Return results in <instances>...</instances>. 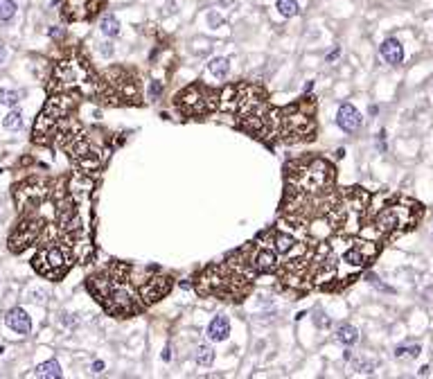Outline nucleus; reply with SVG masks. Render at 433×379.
<instances>
[{"instance_id": "nucleus-8", "label": "nucleus", "mask_w": 433, "mask_h": 379, "mask_svg": "<svg viewBox=\"0 0 433 379\" xmlns=\"http://www.w3.org/2000/svg\"><path fill=\"white\" fill-rule=\"evenodd\" d=\"M219 104V95L212 88H206L203 84H194V86H187L185 90H181L179 97H176V106L181 109V113L187 117H201L212 113Z\"/></svg>"}, {"instance_id": "nucleus-11", "label": "nucleus", "mask_w": 433, "mask_h": 379, "mask_svg": "<svg viewBox=\"0 0 433 379\" xmlns=\"http://www.w3.org/2000/svg\"><path fill=\"white\" fill-rule=\"evenodd\" d=\"M102 0H64V9H61V16L72 23V21H86L90 16L97 14Z\"/></svg>"}, {"instance_id": "nucleus-26", "label": "nucleus", "mask_w": 433, "mask_h": 379, "mask_svg": "<svg viewBox=\"0 0 433 379\" xmlns=\"http://www.w3.org/2000/svg\"><path fill=\"white\" fill-rule=\"evenodd\" d=\"M420 352H422V346H418V343H411V346H397L395 348V357L397 359H418Z\"/></svg>"}, {"instance_id": "nucleus-28", "label": "nucleus", "mask_w": 433, "mask_h": 379, "mask_svg": "<svg viewBox=\"0 0 433 379\" xmlns=\"http://www.w3.org/2000/svg\"><path fill=\"white\" fill-rule=\"evenodd\" d=\"M21 102V95L16 93V90H7V88H0V104L9 106V109H14L16 104Z\"/></svg>"}, {"instance_id": "nucleus-29", "label": "nucleus", "mask_w": 433, "mask_h": 379, "mask_svg": "<svg viewBox=\"0 0 433 379\" xmlns=\"http://www.w3.org/2000/svg\"><path fill=\"white\" fill-rule=\"evenodd\" d=\"M48 36L54 38V41H64V38H66V27H59V25L48 27Z\"/></svg>"}, {"instance_id": "nucleus-25", "label": "nucleus", "mask_w": 433, "mask_h": 379, "mask_svg": "<svg viewBox=\"0 0 433 379\" xmlns=\"http://www.w3.org/2000/svg\"><path fill=\"white\" fill-rule=\"evenodd\" d=\"M352 368H355L357 372H363V375H370V372H375V368H377V359H368V357H357V359H352Z\"/></svg>"}, {"instance_id": "nucleus-2", "label": "nucleus", "mask_w": 433, "mask_h": 379, "mask_svg": "<svg viewBox=\"0 0 433 379\" xmlns=\"http://www.w3.org/2000/svg\"><path fill=\"white\" fill-rule=\"evenodd\" d=\"M287 172V196H296V199H314V196L321 199L332 192L336 181L334 167L323 158L289 165Z\"/></svg>"}, {"instance_id": "nucleus-31", "label": "nucleus", "mask_w": 433, "mask_h": 379, "mask_svg": "<svg viewBox=\"0 0 433 379\" xmlns=\"http://www.w3.org/2000/svg\"><path fill=\"white\" fill-rule=\"evenodd\" d=\"M366 280L370 282V285H375V287H377V289H381V291H392L390 287L381 285V282H379V278H377V275H375V273H368V275H366Z\"/></svg>"}, {"instance_id": "nucleus-36", "label": "nucleus", "mask_w": 433, "mask_h": 379, "mask_svg": "<svg viewBox=\"0 0 433 379\" xmlns=\"http://www.w3.org/2000/svg\"><path fill=\"white\" fill-rule=\"evenodd\" d=\"M169 359H172V348L167 346V348L163 350V361H169Z\"/></svg>"}, {"instance_id": "nucleus-35", "label": "nucleus", "mask_w": 433, "mask_h": 379, "mask_svg": "<svg viewBox=\"0 0 433 379\" xmlns=\"http://www.w3.org/2000/svg\"><path fill=\"white\" fill-rule=\"evenodd\" d=\"M5 59H7V48H5V45L0 43V66L5 64Z\"/></svg>"}, {"instance_id": "nucleus-3", "label": "nucleus", "mask_w": 433, "mask_h": 379, "mask_svg": "<svg viewBox=\"0 0 433 379\" xmlns=\"http://www.w3.org/2000/svg\"><path fill=\"white\" fill-rule=\"evenodd\" d=\"M307 99L305 97L303 106H287V109L282 111H275V113H269V124H266V133L264 135H278V138L282 140H311L316 133V122L314 117H311V106L309 109H305L307 106Z\"/></svg>"}, {"instance_id": "nucleus-19", "label": "nucleus", "mask_w": 433, "mask_h": 379, "mask_svg": "<svg viewBox=\"0 0 433 379\" xmlns=\"http://www.w3.org/2000/svg\"><path fill=\"white\" fill-rule=\"evenodd\" d=\"M336 341H339L341 346H345V348H352L359 341V330L355 325H350V323L339 325V327H336Z\"/></svg>"}, {"instance_id": "nucleus-24", "label": "nucleus", "mask_w": 433, "mask_h": 379, "mask_svg": "<svg viewBox=\"0 0 433 379\" xmlns=\"http://www.w3.org/2000/svg\"><path fill=\"white\" fill-rule=\"evenodd\" d=\"M275 9L280 11V16H284V18H293L300 11L298 0H275Z\"/></svg>"}, {"instance_id": "nucleus-37", "label": "nucleus", "mask_w": 433, "mask_h": 379, "mask_svg": "<svg viewBox=\"0 0 433 379\" xmlns=\"http://www.w3.org/2000/svg\"><path fill=\"white\" fill-rule=\"evenodd\" d=\"M345 156V149L343 147H341V149H336V158H343Z\"/></svg>"}, {"instance_id": "nucleus-33", "label": "nucleus", "mask_w": 433, "mask_h": 379, "mask_svg": "<svg viewBox=\"0 0 433 379\" xmlns=\"http://www.w3.org/2000/svg\"><path fill=\"white\" fill-rule=\"evenodd\" d=\"M339 54H341V48H336V50H332V52L325 56V61H327V64H332V61L339 59Z\"/></svg>"}, {"instance_id": "nucleus-12", "label": "nucleus", "mask_w": 433, "mask_h": 379, "mask_svg": "<svg viewBox=\"0 0 433 379\" xmlns=\"http://www.w3.org/2000/svg\"><path fill=\"white\" fill-rule=\"evenodd\" d=\"M246 257H248L250 269L258 271V273H278V269H280V260H278V253L273 248H266V246L253 248V255H248L246 251Z\"/></svg>"}, {"instance_id": "nucleus-15", "label": "nucleus", "mask_w": 433, "mask_h": 379, "mask_svg": "<svg viewBox=\"0 0 433 379\" xmlns=\"http://www.w3.org/2000/svg\"><path fill=\"white\" fill-rule=\"evenodd\" d=\"M379 54H381V59H384L386 64L400 66L404 61V45L397 41L395 36H388L384 43L379 45Z\"/></svg>"}, {"instance_id": "nucleus-1", "label": "nucleus", "mask_w": 433, "mask_h": 379, "mask_svg": "<svg viewBox=\"0 0 433 379\" xmlns=\"http://www.w3.org/2000/svg\"><path fill=\"white\" fill-rule=\"evenodd\" d=\"M221 106L235 113L246 131L264 138L269 124V99L266 93L255 84H239L221 95Z\"/></svg>"}, {"instance_id": "nucleus-5", "label": "nucleus", "mask_w": 433, "mask_h": 379, "mask_svg": "<svg viewBox=\"0 0 433 379\" xmlns=\"http://www.w3.org/2000/svg\"><path fill=\"white\" fill-rule=\"evenodd\" d=\"M420 214H422L420 203L413 201L392 203V206H386L379 210V214L375 217V228L381 235L404 233V230H411L420 222Z\"/></svg>"}, {"instance_id": "nucleus-7", "label": "nucleus", "mask_w": 433, "mask_h": 379, "mask_svg": "<svg viewBox=\"0 0 433 379\" xmlns=\"http://www.w3.org/2000/svg\"><path fill=\"white\" fill-rule=\"evenodd\" d=\"M70 262H72V257H70L68 246H61V244H56V242H52V244L43 246L41 251L34 255L32 267L38 275H43V278L59 280L61 275L68 273Z\"/></svg>"}, {"instance_id": "nucleus-17", "label": "nucleus", "mask_w": 433, "mask_h": 379, "mask_svg": "<svg viewBox=\"0 0 433 379\" xmlns=\"http://www.w3.org/2000/svg\"><path fill=\"white\" fill-rule=\"evenodd\" d=\"M296 248H300V242L296 240L293 235L289 233H275L273 235V251L278 253V255H291Z\"/></svg>"}, {"instance_id": "nucleus-27", "label": "nucleus", "mask_w": 433, "mask_h": 379, "mask_svg": "<svg viewBox=\"0 0 433 379\" xmlns=\"http://www.w3.org/2000/svg\"><path fill=\"white\" fill-rule=\"evenodd\" d=\"M16 9H18V5H16V0H0V21L7 23L16 16Z\"/></svg>"}, {"instance_id": "nucleus-13", "label": "nucleus", "mask_w": 433, "mask_h": 379, "mask_svg": "<svg viewBox=\"0 0 433 379\" xmlns=\"http://www.w3.org/2000/svg\"><path fill=\"white\" fill-rule=\"evenodd\" d=\"M336 124H339V129H343L345 133H355V131L361 129L363 117H361V113H359L357 106L341 104L339 106V113H336Z\"/></svg>"}, {"instance_id": "nucleus-10", "label": "nucleus", "mask_w": 433, "mask_h": 379, "mask_svg": "<svg viewBox=\"0 0 433 379\" xmlns=\"http://www.w3.org/2000/svg\"><path fill=\"white\" fill-rule=\"evenodd\" d=\"M14 196H16V206H18L21 210H25V208L30 210V208H34L36 203H41L45 196H48V188H45V183H41V181H27V183L16 188Z\"/></svg>"}, {"instance_id": "nucleus-16", "label": "nucleus", "mask_w": 433, "mask_h": 379, "mask_svg": "<svg viewBox=\"0 0 433 379\" xmlns=\"http://www.w3.org/2000/svg\"><path fill=\"white\" fill-rule=\"evenodd\" d=\"M228 334H230V321H228V316H214L208 323L210 341H226Z\"/></svg>"}, {"instance_id": "nucleus-38", "label": "nucleus", "mask_w": 433, "mask_h": 379, "mask_svg": "<svg viewBox=\"0 0 433 379\" xmlns=\"http://www.w3.org/2000/svg\"><path fill=\"white\" fill-rule=\"evenodd\" d=\"M0 174H3V169H0Z\"/></svg>"}, {"instance_id": "nucleus-21", "label": "nucleus", "mask_w": 433, "mask_h": 379, "mask_svg": "<svg viewBox=\"0 0 433 379\" xmlns=\"http://www.w3.org/2000/svg\"><path fill=\"white\" fill-rule=\"evenodd\" d=\"M208 70H210V75L224 79L228 72H230V61H228L226 56H214V59L208 61Z\"/></svg>"}, {"instance_id": "nucleus-4", "label": "nucleus", "mask_w": 433, "mask_h": 379, "mask_svg": "<svg viewBox=\"0 0 433 379\" xmlns=\"http://www.w3.org/2000/svg\"><path fill=\"white\" fill-rule=\"evenodd\" d=\"M97 95L108 104H140V82L127 70H108L102 84L97 82Z\"/></svg>"}, {"instance_id": "nucleus-6", "label": "nucleus", "mask_w": 433, "mask_h": 379, "mask_svg": "<svg viewBox=\"0 0 433 379\" xmlns=\"http://www.w3.org/2000/svg\"><path fill=\"white\" fill-rule=\"evenodd\" d=\"M93 84V72L86 64V59L82 56H68V59H61L54 64L52 70V84L50 88L52 90H68L72 88H84Z\"/></svg>"}, {"instance_id": "nucleus-32", "label": "nucleus", "mask_w": 433, "mask_h": 379, "mask_svg": "<svg viewBox=\"0 0 433 379\" xmlns=\"http://www.w3.org/2000/svg\"><path fill=\"white\" fill-rule=\"evenodd\" d=\"M100 54L102 56H113V45L111 43H100Z\"/></svg>"}, {"instance_id": "nucleus-23", "label": "nucleus", "mask_w": 433, "mask_h": 379, "mask_svg": "<svg viewBox=\"0 0 433 379\" xmlns=\"http://www.w3.org/2000/svg\"><path fill=\"white\" fill-rule=\"evenodd\" d=\"M3 127L7 129V131H18L23 127V113L18 109H11L7 115L3 117Z\"/></svg>"}, {"instance_id": "nucleus-14", "label": "nucleus", "mask_w": 433, "mask_h": 379, "mask_svg": "<svg viewBox=\"0 0 433 379\" xmlns=\"http://www.w3.org/2000/svg\"><path fill=\"white\" fill-rule=\"evenodd\" d=\"M5 325H7L11 332L21 334V336H27L32 332V318H30V314H27L23 307L9 309V312L5 314Z\"/></svg>"}, {"instance_id": "nucleus-22", "label": "nucleus", "mask_w": 433, "mask_h": 379, "mask_svg": "<svg viewBox=\"0 0 433 379\" xmlns=\"http://www.w3.org/2000/svg\"><path fill=\"white\" fill-rule=\"evenodd\" d=\"M194 361H196L199 366H203V368H210V366L214 364V348L208 346V343L199 346L196 352H194Z\"/></svg>"}, {"instance_id": "nucleus-18", "label": "nucleus", "mask_w": 433, "mask_h": 379, "mask_svg": "<svg viewBox=\"0 0 433 379\" xmlns=\"http://www.w3.org/2000/svg\"><path fill=\"white\" fill-rule=\"evenodd\" d=\"M34 375L36 377H45V379H61L64 377V370H61L59 361L56 359H50V361H43L34 368Z\"/></svg>"}, {"instance_id": "nucleus-9", "label": "nucleus", "mask_w": 433, "mask_h": 379, "mask_svg": "<svg viewBox=\"0 0 433 379\" xmlns=\"http://www.w3.org/2000/svg\"><path fill=\"white\" fill-rule=\"evenodd\" d=\"M43 222L36 217H27L25 222H21L14 228V233L9 235V251L11 253H23L27 246L36 244L38 235H41Z\"/></svg>"}, {"instance_id": "nucleus-20", "label": "nucleus", "mask_w": 433, "mask_h": 379, "mask_svg": "<svg viewBox=\"0 0 433 379\" xmlns=\"http://www.w3.org/2000/svg\"><path fill=\"white\" fill-rule=\"evenodd\" d=\"M120 30H122V25H120L117 16H113V14H104V16L100 18V32L104 34V36H108V38H115V36H120Z\"/></svg>"}, {"instance_id": "nucleus-30", "label": "nucleus", "mask_w": 433, "mask_h": 379, "mask_svg": "<svg viewBox=\"0 0 433 379\" xmlns=\"http://www.w3.org/2000/svg\"><path fill=\"white\" fill-rule=\"evenodd\" d=\"M163 95V84L161 82H151V86H149V97L151 99H158Z\"/></svg>"}, {"instance_id": "nucleus-34", "label": "nucleus", "mask_w": 433, "mask_h": 379, "mask_svg": "<svg viewBox=\"0 0 433 379\" xmlns=\"http://www.w3.org/2000/svg\"><path fill=\"white\" fill-rule=\"evenodd\" d=\"M90 370H93V372H102V370H104V361H93Z\"/></svg>"}]
</instances>
